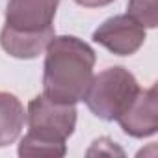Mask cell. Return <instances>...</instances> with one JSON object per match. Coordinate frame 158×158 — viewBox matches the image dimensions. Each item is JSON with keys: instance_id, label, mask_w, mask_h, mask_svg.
Here are the masks:
<instances>
[{"instance_id": "1", "label": "cell", "mask_w": 158, "mask_h": 158, "mask_svg": "<svg viewBox=\"0 0 158 158\" xmlns=\"http://www.w3.org/2000/svg\"><path fill=\"white\" fill-rule=\"evenodd\" d=\"M45 50L43 95L61 104L84 101L97 61L91 45L76 35H54Z\"/></svg>"}, {"instance_id": "2", "label": "cell", "mask_w": 158, "mask_h": 158, "mask_svg": "<svg viewBox=\"0 0 158 158\" xmlns=\"http://www.w3.org/2000/svg\"><path fill=\"white\" fill-rule=\"evenodd\" d=\"M60 0H10L0 47L11 58L34 60L56 35L54 17Z\"/></svg>"}, {"instance_id": "3", "label": "cell", "mask_w": 158, "mask_h": 158, "mask_svg": "<svg viewBox=\"0 0 158 158\" xmlns=\"http://www.w3.org/2000/svg\"><path fill=\"white\" fill-rule=\"evenodd\" d=\"M76 106L37 95L28 102V132L19 143V156H65L67 138L76 128Z\"/></svg>"}, {"instance_id": "4", "label": "cell", "mask_w": 158, "mask_h": 158, "mask_svg": "<svg viewBox=\"0 0 158 158\" xmlns=\"http://www.w3.org/2000/svg\"><path fill=\"white\" fill-rule=\"evenodd\" d=\"M139 89L136 76L128 69L114 65L101 71L97 76L93 74L84 102L95 117L102 121H117V117L132 104Z\"/></svg>"}, {"instance_id": "5", "label": "cell", "mask_w": 158, "mask_h": 158, "mask_svg": "<svg viewBox=\"0 0 158 158\" xmlns=\"http://www.w3.org/2000/svg\"><path fill=\"white\" fill-rule=\"evenodd\" d=\"M91 39L115 56H132L143 47L147 34L130 15H114L99 24Z\"/></svg>"}, {"instance_id": "6", "label": "cell", "mask_w": 158, "mask_h": 158, "mask_svg": "<svg viewBox=\"0 0 158 158\" xmlns=\"http://www.w3.org/2000/svg\"><path fill=\"white\" fill-rule=\"evenodd\" d=\"M121 130L130 138H149L158 130V97L156 86L139 89L132 104L117 117Z\"/></svg>"}, {"instance_id": "7", "label": "cell", "mask_w": 158, "mask_h": 158, "mask_svg": "<svg viewBox=\"0 0 158 158\" xmlns=\"http://www.w3.org/2000/svg\"><path fill=\"white\" fill-rule=\"evenodd\" d=\"M26 112L21 99L13 93L0 91V147L15 143L24 128Z\"/></svg>"}, {"instance_id": "8", "label": "cell", "mask_w": 158, "mask_h": 158, "mask_svg": "<svg viewBox=\"0 0 158 158\" xmlns=\"http://www.w3.org/2000/svg\"><path fill=\"white\" fill-rule=\"evenodd\" d=\"M127 15L136 19L143 28H156L158 26L156 0H128Z\"/></svg>"}, {"instance_id": "9", "label": "cell", "mask_w": 158, "mask_h": 158, "mask_svg": "<svg viewBox=\"0 0 158 158\" xmlns=\"http://www.w3.org/2000/svg\"><path fill=\"white\" fill-rule=\"evenodd\" d=\"M74 2L82 8H104V6L112 4L114 0H74Z\"/></svg>"}]
</instances>
